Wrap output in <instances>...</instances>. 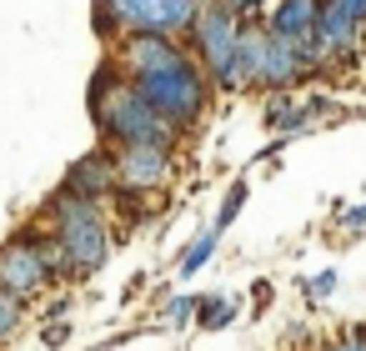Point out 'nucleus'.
Returning a JSON list of instances; mask_svg holds the SVG:
<instances>
[{"label":"nucleus","mask_w":366,"mask_h":351,"mask_svg":"<svg viewBox=\"0 0 366 351\" xmlns=\"http://www.w3.org/2000/svg\"><path fill=\"white\" fill-rule=\"evenodd\" d=\"M46 241L41 236H21L11 246H0V291L11 296H31L46 286Z\"/></svg>","instance_id":"6"},{"label":"nucleus","mask_w":366,"mask_h":351,"mask_svg":"<svg viewBox=\"0 0 366 351\" xmlns=\"http://www.w3.org/2000/svg\"><path fill=\"white\" fill-rule=\"evenodd\" d=\"M136 91L141 101L176 131V126H196L201 111H206V76L191 66V61H176L166 71H151V76H136Z\"/></svg>","instance_id":"1"},{"label":"nucleus","mask_w":366,"mask_h":351,"mask_svg":"<svg viewBox=\"0 0 366 351\" xmlns=\"http://www.w3.org/2000/svg\"><path fill=\"white\" fill-rule=\"evenodd\" d=\"M221 6H226L231 16H246V11H256V6H261V0H221Z\"/></svg>","instance_id":"17"},{"label":"nucleus","mask_w":366,"mask_h":351,"mask_svg":"<svg viewBox=\"0 0 366 351\" xmlns=\"http://www.w3.org/2000/svg\"><path fill=\"white\" fill-rule=\"evenodd\" d=\"M316 11H321V0H281L276 16H271V36L291 41L306 61H311V31H316Z\"/></svg>","instance_id":"9"},{"label":"nucleus","mask_w":366,"mask_h":351,"mask_svg":"<svg viewBox=\"0 0 366 351\" xmlns=\"http://www.w3.org/2000/svg\"><path fill=\"white\" fill-rule=\"evenodd\" d=\"M56 241H61V251H66V261L76 271L101 266L106 251H111V236H106L101 216L91 211V201H76V196L56 201Z\"/></svg>","instance_id":"2"},{"label":"nucleus","mask_w":366,"mask_h":351,"mask_svg":"<svg viewBox=\"0 0 366 351\" xmlns=\"http://www.w3.org/2000/svg\"><path fill=\"white\" fill-rule=\"evenodd\" d=\"M306 56L291 46V41H281V36H266V51H261V71H256V81L261 86H276V91H286V86H296L301 76H306Z\"/></svg>","instance_id":"8"},{"label":"nucleus","mask_w":366,"mask_h":351,"mask_svg":"<svg viewBox=\"0 0 366 351\" xmlns=\"http://www.w3.org/2000/svg\"><path fill=\"white\" fill-rule=\"evenodd\" d=\"M191 311H196V306H191V301H186V296H181V301H171V321H186V316H191Z\"/></svg>","instance_id":"19"},{"label":"nucleus","mask_w":366,"mask_h":351,"mask_svg":"<svg viewBox=\"0 0 366 351\" xmlns=\"http://www.w3.org/2000/svg\"><path fill=\"white\" fill-rule=\"evenodd\" d=\"M346 226H366V206H356V211L346 216Z\"/></svg>","instance_id":"20"},{"label":"nucleus","mask_w":366,"mask_h":351,"mask_svg":"<svg viewBox=\"0 0 366 351\" xmlns=\"http://www.w3.org/2000/svg\"><path fill=\"white\" fill-rule=\"evenodd\" d=\"M196 6H206V0H196Z\"/></svg>","instance_id":"21"},{"label":"nucleus","mask_w":366,"mask_h":351,"mask_svg":"<svg viewBox=\"0 0 366 351\" xmlns=\"http://www.w3.org/2000/svg\"><path fill=\"white\" fill-rule=\"evenodd\" d=\"M116 26L136 31V36H176V31H191L196 21V0H106Z\"/></svg>","instance_id":"4"},{"label":"nucleus","mask_w":366,"mask_h":351,"mask_svg":"<svg viewBox=\"0 0 366 351\" xmlns=\"http://www.w3.org/2000/svg\"><path fill=\"white\" fill-rule=\"evenodd\" d=\"M241 201H246V181H236V186H231V196L221 201V216H216V226H211L216 236H221V231H226V226L236 221V211H241Z\"/></svg>","instance_id":"12"},{"label":"nucleus","mask_w":366,"mask_h":351,"mask_svg":"<svg viewBox=\"0 0 366 351\" xmlns=\"http://www.w3.org/2000/svg\"><path fill=\"white\" fill-rule=\"evenodd\" d=\"M176 61H186V51H181L171 36H136V41L126 46V66H131L136 76L166 71V66H176Z\"/></svg>","instance_id":"10"},{"label":"nucleus","mask_w":366,"mask_h":351,"mask_svg":"<svg viewBox=\"0 0 366 351\" xmlns=\"http://www.w3.org/2000/svg\"><path fill=\"white\" fill-rule=\"evenodd\" d=\"M111 186V166L101 161V156H86L76 171H71V181H66V191L61 196H76V201H91V196H101Z\"/></svg>","instance_id":"11"},{"label":"nucleus","mask_w":366,"mask_h":351,"mask_svg":"<svg viewBox=\"0 0 366 351\" xmlns=\"http://www.w3.org/2000/svg\"><path fill=\"white\" fill-rule=\"evenodd\" d=\"M331 351H366V331H356V336H351V341H336V346H331Z\"/></svg>","instance_id":"18"},{"label":"nucleus","mask_w":366,"mask_h":351,"mask_svg":"<svg viewBox=\"0 0 366 351\" xmlns=\"http://www.w3.org/2000/svg\"><path fill=\"white\" fill-rule=\"evenodd\" d=\"M116 176H121L126 186H136V191L161 186V181L171 176V146H161V141H131V146H121Z\"/></svg>","instance_id":"7"},{"label":"nucleus","mask_w":366,"mask_h":351,"mask_svg":"<svg viewBox=\"0 0 366 351\" xmlns=\"http://www.w3.org/2000/svg\"><path fill=\"white\" fill-rule=\"evenodd\" d=\"M211 251H216V231H206V236H201V241H196V246L186 251V261H181V271H186V276H191V271H201V266L211 261Z\"/></svg>","instance_id":"13"},{"label":"nucleus","mask_w":366,"mask_h":351,"mask_svg":"<svg viewBox=\"0 0 366 351\" xmlns=\"http://www.w3.org/2000/svg\"><path fill=\"white\" fill-rule=\"evenodd\" d=\"M16 326H21V296L0 291V341H6V336H11Z\"/></svg>","instance_id":"14"},{"label":"nucleus","mask_w":366,"mask_h":351,"mask_svg":"<svg viewBox=\"0 0 366 351\" xmlns=\"http://www.w3.org/2000/svg\"><path fill=\"white\" fill-rule=\"evenodd\" d=\"M231 316H236V301H201V326L216 331V326H226Z\"/></svg>","instance_id":"15"},{"label":"nucleus","mask_w":366,"mask_h":351,"mask_svg":"<svg viewBox=\"0 0 366 351\" xmlns=\"http://www.w3.org/2000/svg\"><path fill=\"white\" fill-rule=\"evenodd\" d=\"M331 291H336V271H321V276L311 281V296L321 301V296H331Z\"/></svg>","instance_id":"16"},{"label":"nucleus","mask_w":366,"mask_h":351,"mask_svg":"<svg viewBox=\"0 0 366 351\" xmlns=\"http://www.w3.org/2000/svg\"><path fill=\"white\" fill-rule=\"evenodd\" d=\"M91 116H96L121 146H131V141H161V146H166V141H171V126L141 101L136 86H116L101 106H91Z\"/></svg>","instance_id":"3"},{"label":"nucleus","mask_w":366,"mask_h":351,"mask_svg":"<svg viewBox=\"0 0 366 351\" xmlns=\"http://www.w3.org/2000/svg\"><path fill=\"white\" fill-rule=\"evenodd\" d=\"M191 31H196V51H201L206 71L216 76V86H226V81H231V56H236V36H241L236 16H231V11L221 6V0H206V6L196 11V21H191Z\"/></svg>","instance_id":"5"}]
</instances>
